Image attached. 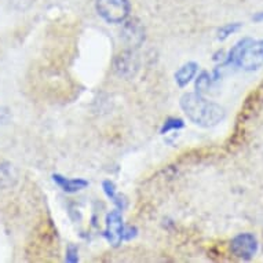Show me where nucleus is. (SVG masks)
<instances>
[{
    "label": "nucleus",
    "instance_id": "nucleus-1",
    "mask_svg": "<svg viewBox=\"0 0 263 263\" xmlns=\"http://www.w3.org/2000/svg\"><path fill=\"white\" fill-rule=\"evenodd\" d=\"M181 108L185 115L200 127H214L219 124L226 116L224 109L220 105L205 100L203 94L187 92L181 98Z\"/></svg>",
    "mask_w": 263,
    "mask_h": 263
},
{
    "label": "nucleus",
    "instance_id": "nucleus-11",
    "mask_svg": "<svg viewBox=\"0 0 263 263\" xmlns=\"http://www.w3.org/2000/svg\"><path fill=\"white\" fill-rule=\"evenodd\" d=\"M104 190L105 193H106V196L108 197H110V199H113V201L116 203V194H115V192H116V189H115V183L110 181H106L104 182Z\"/></svg>",
    "mask_w": 263,
    "mask_h": 263
},
{
    "label": "nucleus",
    "instance_id": "nucleus-3",
    "mask_svg": "<svg viewBox=\"0 0 263 263\" xmlns=\"http://www.w3.org/2000/svg\"><path fill=\"white\" fill-rule=\"evenodd\" d=\"M236 65L246 70L259 69L263 65V40L260 42L251 40L237 58Z\"/></svg>",
    "mask_w": 263,
    "mask_h": 263
},
{
    "label": "nucleus",
    "instance_id": "nucleus-7",
    "mask_svg": "<svg viewBox=\"0 0 263 263\" xmlns=\"http://www.w3.org/2000/svg\"><path fill=\"white\" fill-rule=\"evenodd\" d=\"M196 72H197V65L194 64V62H189V64L183 65L181 69L175 73V80H177L178 86L185 87L194 78Z\"/></svg>",
    "mask_w": 263,
    "mask_h": 263
},
{
    "label": "nucleus",
    "instance_id": "nucleus-5",
    "mask_svg": "<svg viewBox=\"0 0 263 263\" xmlns=\"http://www.w3.org/2000/svg\"><path fill=\"white\" fill-rule=\"evenodd\" d=\"M105 237L112 246H120L121 240L124 237V228H123V220L119 211H112L106 216Z\"/></svg>",
    "mask_w": 263,
    "mask_h": 263
},
{
    "label": "nucleus",
    "instance_id": "nucleus-8",
    "mask_svg": "<svg viewBox=\"0 0 263 263\" xmlns=\"http://www.w3.org/2000/svg\"><path fill=\"white\" fill-rule=\"evenodd\" d=\"M241 28V24H228V25L222 26L219 29V35H218V37H219L220 40H224L228 39L229 36L232 35V33H234V32H237L238 29Z\"/></svg>",
    "mask_w": 263,
    "mask_h": 263
},
{
    "label": "nucleus",
    "instance_id": "nucleus-4",
    "mask_svg": "<svg viewBox=\"0 0 263 263\" xmlns=\"http://www.w3.org/2000/svg\"><path fill=\"white\" fill-rule=\"evenodd\" d=\"M230 251L236 258L250 260L258 252V241L254 234L241 233L230 242Z\"/></svg>",
    "mask_w": 263,
    "mask_h": 263
},
{
    "label": "nucleus",
    "instance_id": "nucleus-10",
    "mask_svg": "<svg viewBox=\"0 0 263 263\" xmlns=\"http://www.w3.org/2000/svg\"><path fill=\"white\" fill-rule=\"evenodd\" d=\"M182 127H183V121H182L181 119H168V120L164 123L163 128H161V134L168 133L170 129L182 128Z\"/></svg>",
    "mask_w": 263,
    "mask_h": 263
},
{
    "label": "nucleus",
    "instance_id": "nucleus-6",
    "mask_svg": "<svg viewBox=\"0 0 263 263\" xmlns=\"http://www.w3.org/2000/svg\"><path fill=\"white\" fill-rule=\"evenodd\" d=\"M52 178H54V182L57 185H60L68 193L79 192V190L84 189L88 185V182L83 181V179H66V178L61 177V175H54Z\"/></svg>",
    "mask_w": 263,
    "mask_h": 263
},
{
    "label": "nucleus",
    "instance_id": "nucleus-2",
    "mask_svg": "<svg viewBox=\"0 0 263 263\" xmlns=\"http://www.w3.org/2000/svg\"><path fill=\"white\" fill-rule=\"evenodd\" d=\"M97 11L105 21L120 24L128 17V0H97Z\"/></svg>",
    "mask_w": 263,
    "mask_h": 263
},
{
    "label": "nucleus",
    "instance_id": "nucleus-12",
    "mask_svg": "<svg viewBox=\"0 0 263 263\" xmlns=\"http://www.w3.org/2000/svg\"><path fill=\"white\" fill-rule=\"evenodd\" d=\"M78 248L74 246L68 247V251H66V260L68 262H78Z\"/></svg>",
    "mask_w": 263,
    "mask_h": 263
},
{
    "label": "nucleus",
    "instance_id": "nucleus-13",
    "mask_svg": "<svg viewBox=\"0 0 263 263\" xmlns=\"http://www.w3.org/2000/svg\"><path fill=\"white\" fill-rule=\"evenodd\" d=\"M254 21H256V22L263 21V13H262V14H258V15H255V17H254Z\"/></svg>",
    "mask_w": 263,
    "mask_h": 263
},
{
    "label": "nucleus",
    "instance_id": "nucleus-9",
    "mask_svg": "<svg viewBox=\"0 0 263 263\" xmlns=\"http://www.w3.org/2000/svg\"><path fill=\"white\" fill-rule=\"evenodd\" d=\"M196 88H197L199 94H203V92L210 90V74L205 73V72L201 73V76L196 82Z\"/></svg>",
    "mask_w": 263,
    "mask_h": 263
}]
</instances>
